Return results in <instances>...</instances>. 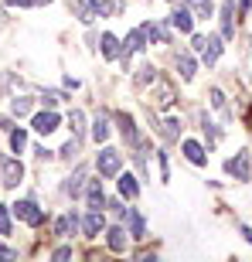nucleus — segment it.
Masks as SVG:
<instances>
[{"instance_id":"nucleus-25","label":"nucleus","mask_w":252,"mask_h":262,"mask_svg":"<svg viewBox=\"0 0 252 262\" xmlns=\"http://www.w3.org/2000/svg\"><path fill=\"white\" fill-rule=\"evenodd\" d=\"M146 28V38L150 41H160V45H171V31L164 28V24H143Z\"/></svg>"},{"instance_id":"nucleus-10","label":"nucleus","mask_w":252,"mask_h":262,"mask_svg":"<svg viewBox=\"0 0 252 262\" xmlns=\"http://www.w3.org/2000/svg\"><path fill=\"white\" fill-rule=\"evenodd\" d=\"M58 113H55V109H48V113H38V116H34V129H38L41 136H48V133H55V129H58Z\"/></svg>"},{"instance_id":"nucleus-21","label":"nucleus","mask_w":252,"mask_h":262,"mask_svg":"<svg viewBox=\"0 0 252 262\" xmlns=\"http://www.w3.org/2000/svg\"><path fill=\"white\" fill-rule=\"evenodd\" d=\"M82 184H86V167H78L75 174L68 177V184H65V194L78 198V194H82Z\"/></svg>"},{"instance_id":"nucleus-36","label":"nucleus","mask_w":252,"mask_h":262,"mask_svg":"<svg viewBox=\"0 0 252 262\" xmlns=\"http://www.w3.org/2000/svg\"><path fill=\"white\" fill-rule=\"evenodd\" d=\"M0 259H17V252H14V249H7V245H0Z\"/></svg>"},{"instance_id":"nucleus-9","label":"nucleus","mask_w":252,"mask_h":262,"mask_svg":"<svg viewBox=\"0 0 252 262\" xmlns=\"http://www.w3.org/2000/svg\"><path fill=\"white\" fill-rule=\"evenodd\" d=\"M154 102L160 109H171L177 102V96H174V85L171 82H164V78H157V92H154Z\"/></svg>"},{"instance_id":"nucleus-12","label":"nucleus","mask_w":252,"mask_h":262,"mask_svg":"<svg viewBox=\"0 0 252 262\" xmlns=\"http://www.w3.org/2000/svg\"><path fill=\"white\" fill-rule=\"evenodd\" d=\"M126 218V222H130V235H133V238H143L146 235V225H143V214L136 211V208H123V211H119Z\"/></svg>"},{"instance_id":"nucleus-1","label":"nucleus","mask_w":252,"mask_h":262,"mask_svg":"<svg viewBox=\"0 0 252 262\" xmlns=\"http://www.w3.org/2000/svg\"><path fill=\"white\" fill-rule=\"evenodd\" d=\"M225 38H218V34H194V41H191V48L201 55V61L204 65H215L218 61V55H222V45Z\"/></svg>"},{"instance_id":"nucleus-33","label":"nucleus","mask_w":252,"mask_h":262,"mask_svg":"<svg viewBox=\"0 0 252 262\" xmlns=\"http://www.w3.org/2000/svg\"><path fill=\"white\" fill-rule=\"evenodd\" d=\"M41 102H45L48 109H55V106L61 102V96H58V92H45V99H41Z\"/></svg>"},{"instance_id":"nucleus-40","label":"nucleus","mask_w":252,"mask_h":262,"mask_svg":"<svg viewBox=\"0 0 252 262\" xmlns=\"http://www.w3.org/2000/svg\"><path fill=\"white\" fill-rule=\"evenodd\" d=\"M0 20H4V7H0Z\"/></svg>"},{"instance_id":"nucleus-34","label":"nucleus","mask_w":252,"mask_h":262,"mask_svg":"<svg viewBox=\"0 0 252 262\" xmlns=\"http://www.w3.org/2000/svg\"><path fill=\"white\" fill-rule=\"evenodd\" d=\"M72 154H78V140H68V143L61 146V157H72Z\"/></svg>"},{"instance_id":"nucleus-5","label":"nucleus","mask_w":252,"mask_h":262,"mask_svg":"<svg viewBox=\"0 0 252 262\" xmlns=\"http://www.w3.org/2000/svg\"><path fill=\"white\" fill-rule=\"evenodd\" d=\"M146 48V28H133L130 34H126V41H123V65H130V55H136V51H143Z\"/></svg>"},{"instance_id":"nucleus-14","label":"nucleus","mask_w":252,"mask_h":262,"mask_svg":"<svg viewBox=\"0 0 252 262\" xmlns=\"http://www.w3.org/2000/svg\"><path fill=\"white\" fill-rule=\"evenodd\" d=\"M99 48H102V58H109V61L123 58V48H119L116 34H102V41H99Z\"/></svg>"},{"instance_id":"nucleus-24","label":"nucleus","mask_w":252,"mask_h":262,"mask_svg":"<svg viewBox=\"0 0 252 262\" xmlns=\"http://www.w3.org/2000/svg\"><path fill=\"white\" fill-rule=\"evenodd\" d=\"M177 72H181V78H184V82H191L194 78V55H177Z\"/></svg>"},{"instance_id":"nucleus-22","label":"nucleus","mask_w":252,"mask_h":262,"mask_svg":"<svg viewBox=\"0 0 252 262\" xmlns=\"http://www.w3.org/2000/svg\"><path fill=\"white\" fill-rule=\"evenodd\" d=\"M123 10V0H96V14L99 17H113Z\"/></svg>"},{"instance_id":"nucleus-38","label":"nucleus","mask_w":252,"mask_h":262,"mask_svg":"<svg viewBox=\"0 0 252 262\" xmlns=\"http://www.w3.org/2000/svg\"><path fill=\"white\" fill-rule=\"evenodd\" d=\"M239 232H242V235H245V242L252 245V228H249V225H242V228H239Z\"/></svg>"},{"instance_id":"nucleus-26","label":"nucleus","mask_w":252,"mask_h":262,"mask_svg":"<svg viewBox=\"0 0 252 262\" xmlns=\"http://www.w3.org/2000/svg\"><path fill=\"white\" fill-rule=\"evenodd\" d=\"M68 126H72L75 140H82V133H86V116H82L78 109H72V113H68Z\"/></svg>"},{"instance_id":"nucleus-4","label":"nucleus","mask_w":252,"mask_h":262,"mask_svg":"<svg viewBox=\"0 0 252 262\" xmlns=\"http://www.w3.org/2000/svg\"><path fill=\"white\" fill-rule=\"evenodd\" d=\"M10 211L17 214V218H20L24 225H41V222H45V211H41V208H38L34 201H31V198H24V201H17L14 208H10Z\"/></svg>"},{"instance_id":"nucleus-16","label":"nucleus","mask_w":252,"mask_h":262,"mask_svg":"<svg viewBox=\"0 0 252 262\" xmlns=\"http://www.w3.org/2000/svg\"><path fill=\"white\" fill-rule=\"evenodd\" d=\"M106 242L113 252H126V228H119V225L106 228Z\"/></svg>"},{"instance_id":"nucleus-8","label":"nucleus","mask_w":252,"mask_h":262,"mask_svg":"<svg viewBox=\"0 0 252 262\" xmlns=\"http://www.w3.org/2000/svg\"><path fill=\"white\" fill-rule=\"evenodd\" d=\"M225 170H228V174L232 177H239V181H249V154H235L232 160H225Z\"/></svg>"},{"instance_id":"nucleus-32","label":"nucleus","mask_w":252,"mask_h":262,"mask_svg":"<svg viewBox=\"0 0 252 262\" xmlns=\"http://www.w3.org/2000/svg\"><path fill=\"white\" fill-rule=\"evenodd\" d=\"M208 96H212V106H215V109H222V113H225V96H222V89H212Z\"/></svg>"},{"instance_id":"nucleus-18","label":"nucleus","mask_w":252,"mask_h":262,"mask_svg":"<svg viewBox=\"0 0 252 262\" xmlns=\"http://www.w3.org/2000/svg\"><path fill=\"white\" fill-rule=\"evenodd\" d=\"M222 38L232 41L235 38V24H232V0H225L222 4Z\"/></svg>"},{"instance_id":"nucleus-19","label":"nucleus","mask_w":252,"mask_h":262,"mask_svg":"<svg viewBox=\"0 0 252 262\" xmlns=\"http://www.w3.org/2000/svg\"><path fill=\"white\" fill-rule=\"evenodd\" d=\"M154 126L164 140H181V123L177 119H164V123H154Z\"/></svg>"},{"instance_id":"nucleus-3","label":"nucleus","mask_w":252,"mask_h":262,"mask_svg":"<svg viewBox=\"0 0 252 262\" xmlns=\"http://www.w3.org/2000/svg\"><path fill=\"white\" fill-rule=\"evenodd\" d=\"M0 174H4V187H17L20 177H24V167H20V160L0 154Z\"/></svg>"},{"instance_id":"nucleus-31","label":"nucleus","mask_w":252,"mask_h":262,"mask_svg":"<svg viewBox=\"0 0 252 262\" xmlns=\"http://www.w3.org/2000/svg\"><path fill=\"white\" fill-rule=\"evenodd\" d=\"M0 235H10V208L0 204Z\"/></svg>"},{"instance_id":"nucleus-37","label":"nucleus","mask_w":252,"mask_h":262,"mask_svg":"<svg viewBox=\"0 0 252 262\" xmlns=\"http://www.w3.org/2000/svg\"><path fill=\"white\" fill-rule=\"evenodd\" d=\"M4 4H14V7H34L31 0H4Z\"/></svg>"},{"instance_id":"nucleus-7","label":"nucleus","mask_w":252,"mask_h":262,"mask_svg":"<svg viewBox=\"0 0 252 262\" xmlns=\"http://www.w3.org/2000/svg\"><path fill=\"white\" fill-rule=\"evenodd\" d=\"M116 123H119V133H123V140L130 146H133V150H140V133H136V123H133V116H130V113H116Z\"/></svg>"},{"instance_id":"nucleus-30","label":"nucleus","mask_w":252,"mask_h":262,"mask_svg":"<svg viewBox=\"0 0 252 262\" xmlns=\"http://www.w3.org/2000/svg\"><path fill=\"white\" fill-rule=\"evenodd\" d=\"M198 17H212V0H187Z\"/></svg>"},{"instance_id":"nucleus-35","label":"nucleus","mask_w":252,"mask_h":262,"mask_svg":"<svg viewBox=\"0 0 252 262\" xmlns=\"http://www.w3.org/2000/svg\"><path fill=\"white\" fill-rule=\"evenodd\" d=\"M51 259H72V249H68V245H61V249H55V252H51Z\"/></svg>"},{"instance_id":"nucleus-13","label":"nucleus","mask_w":252,"mask_h":262,"mask_svg":"<svg viewBox=\"0 0 252 262\" xmlns=\"http://www.w3.org/2000/svg\"><path fill=\"white\" fill-rule=\"evenodd\" d=\"M181 150H184V157L191 160L194 167H204V164H208V157H204V146L198 143V140H184V143H181Z\"/></svg>"},{"instance_id":"nucleus-15","label":"nucleus","mask_w":252,"mask_h":262,"mask_svg":"<svg viewBox=\"0 0 252 262\" xmlns=\"http://www.w3.org/2000/svg\"><path fill=\"white\" fill-rule=\"evenodd\" d=\"M86 201L89 208H106V194H102V181H89V191H86Z\"/></svg>"},{"instance_id":"nucleus-28","label":"nucleus","mask_w":252,"mask_h":262,"mask_svg":"<svg viewBox=\"0 0 252 262\" xmlns=\"http://www.w3.org/2000/svg\"><path fill=\"white\" fill-rule=\"evenodd\" d=\"M24 146H28V133H24V129H10V150H14V154H20V150H24Z\"/></svg>"},{"instance_id":"nucleus-11","label":"nucleus","mask_w":252,"mask_h":262,"mask_svg":"<svg viewBox=\"0 0 252 262\" xmlns=\"http://www.w3.org/2000/svg\"><path fill=\"white\" fill-rule=\"evenodd\" d=\"M171 28L181 31V34H191V31H194V17H191V10H187V7H177L174 14H171Z\"/></svg>"},{"instance_id":"nucleus-39","label":"nucleus","mask_w":252,"mask_h":262,"mask_svg":"<svg viewBox=\"0 0 252 262\" xmlns=\"http://www.w3.org/2000/svg\"><path fill=\"white\" fill-rule=\"evenodd\" d=\"M252 10V0H242V14H249Z\"/></svg>"},{"instance_id":"nucleus-6","label":"nucleus","mask_w":252,"mask_h":262,"mask_svg":"<svg viewBox=\"0 0 252 262\" xmlns=\"http://www.w3.org/2000/svg\"><path fill=\"white\" fill-rule=\"evenodd\" d=\"M99 232H106V214L99 208H89V214L82 218V235L86 238H99Z\"/></svg>"},{"instance_id":"nucleus-20","label":"nucleus","mask_w":252,"mask_h":262,"mask_svg":"<svg viewBox=\"0 0 252 262\" xmlns=\"http://www.w3.org/2000/svg\"><path fill=\"white\" fill-rule=\"evenodd\" d=\"M116 184H119V194H123V198H130V201H133V198L140 194V184H136V177H130V174H119V181H116Z\"/></svg>"},{"instance_id":"nucleus-29","label":"nucleus","mask_w":252,"mask_h":262,"mask_svg":"<svg viewBox=\"0 0 252 262\" xmlns=\"http://www.w3.org/2000/svg\"><path fill=\"white\" fill-rule=\"evenodd\" d=\"M146 82H157V68L154 65H143L140 75H136V85H146Z\"/></svg>"},{"instance_id":"nucleus-23","label":"nucleus","mask_w":252,"mask_h":262,"mask_svg":"<svg viewBox=\"0 0 252 262\" xmlns=\"http://www.w3.org/2000/svg\"><path fill=\"white\" fill-rule=\"evenodd\" d=\"M31 109H34V99H28V96H14L10 99V113H14V116H28Z\"/></svg>"},{"instance_id":"nucleus-27","label":"nucleus","mask_w":252,"mask_h":262,"mask_svg":"<svg viewBox=\"0 0 252 262\" xmlns=\"http://www.w3.org/2000/svg\"><path fill=\"white\" fill-rule=\"evenodd\" d=\"M92 140H96V143L109 140V119H106V116H99L96 123H92Z\"/></svg>"},{"instance_id":"nucleus-17","label":"nucleus","mask_w":252,"mask_h":262,"mask_svg":"<svg viewBox=\"0 0 252 262\" xmlns=\"http://www.w3.org/2000/svg\"><path fill=\"white\" fill-rule=\"evenodd\" d=\"M75 228H78V214H75V211L61 214L58 222H55V235H61V238H65V235H72Z\"/></svg>"},{"instance_id":"nucleus-2","label":"nucleus","mask_w":252,"mask_h":262,"mask_svg":"<svg viewBox=\"0 0 252 262\" xmlns=\"http://www.w3.org/2000/svg\"><path fill=\"white\" fill-rule=\"evenodd\" d=\"M96 167H99V177H116L119 167H123V154L113 150V146H102L96 157Z\"/></svg>"}]
</instances>
